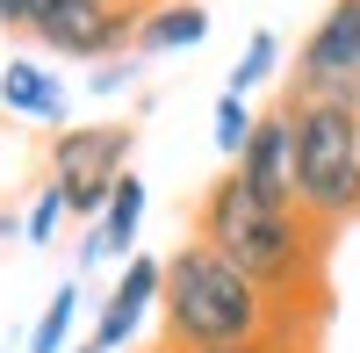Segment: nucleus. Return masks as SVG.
Here are the masks:
<instances>
[{
    "label": "nucleus",
    "mask_w": 360,
    "mask_h": 353,
    "mask_svg": "<svg viewBox=\"0 0 360 353\" xmlns=\"http://www.w3.org/2000/svg\"><path fill=\"white\" fill-rule=\"evenodd\" d=\"M195 238L217 259H231L266 303H303L317 288V224L303 210L259 202L238 173H224V181L202 195V231Z\"/></svg>",
    "instance_id": "nucleus-1"
},
{
    "label": "nucleus",
    "mask_w": 360,
    "mask_h": 353,
    "mask_svg": "<svg viewBox=\"0 0 360 353\" xmlns=\"http://www.w3.org/2000/svg\"><path fill=\"white\" fill-rule=\"evenodd\" d=\"M58 224H65V195H58V181H51L37 202H29V217H22V238H29V245H51V238H58Z\"/></svg>",
    "instance_id": "nucleus-15"
},
{
    "label": "nucleus",
    "mask_w": 360,
    "mask_h": 353,
    "mask_svg": "<svg viewBox=\"0 0 360 353\" xmlns=\"http://www.w3.org/2000/svg\"><path fill=\"white\" fill-rule=\"evenodd\" d=\"M231 173L245 181L259 202H274V210H295V130H288V108H266L245 152L231 159Z\"/></svg>",
    "instance_id": "nucleus-7"
},
{
    "label": "nucleus",
    "mask_w": 360,
    "mask_h": 353,
    "mask_svg": "<svg viewBox=\"0 0 360 353\" xmlns=\"http://www.w3.org/2000/svg\"><path fill=\"white\" fill-rule=\"evenodd\" d=\"M159 332H166V353L245 346V339L274 332V303L231 259H217L202 238H188L166 259V281H159Z\"/></svg>",
    "instance_id": "nucleus-2"
},
{
    "label": "nucleus",
    "mask_w": 360,
    "mask_h": 353,
    "mask_svg": "<svg viewBox=\"0 0 360 353\" xmlns=\"http://www.w3.org/2000/svg\"><path fill=\"white\" fill-rule=\"evenodd\" d=\"M252 123H259V115L238 101V94H224V101H217V123H209V130H217V152L238 159V152H245V137H252Z\"/></svg>",
    "instance_id": "nucleus-14"
},
{
    "label": "nucleus",
    "mask_w": 360,
    "mask_h": 353,
    "mask_svg": "<svg viewBox=\"0 0 360 353\" xmlns=\"http://www.w3.org/2000/svg\"><path fill=\"white\" fill-rule=\"evenodd\" d=\"M281 65V44H274V29H252V44L238 51V65H231V79H224V94H238L245 101L252 86H266V72Z\"/></svg>",
    "instance_id": "nucleus-13"
},
{
    "label": "nucleus",
    "mask_w": 360,
    "mask_h": 353,
    "mask_svg": "<svg viewBox=\"0 0 360 353\" xmlns=\"http://www.w3.org/2000/svg\"><path fill=\"white\" fill-rule=\"evenodd\" d=\"M209 37V8L202 0H152L137 8V58H166V51H195Z\"/></svg>",
    "instance_id": "nucleus-9"
},
{
    "label": "nucleus",
    "mask_w": 360,
    "mask_h": 353,
    "mask_svg": "<svg viewBox=\"0 0 360 353\" xmlns=\"http://www.w3.org/2000/svg\"><path fill=\"white\" fill-rule=\"evenodd\" d=\"M123 173H130V130L123 123H86V130H65L51 144V181L65 195V217L101 224Z\"/></svg>",
    "instance_id": "nucleus-5"
},
{
    "label": "nucleus",
    "mask_w": 360,
    "mask_h": 353,
    "mask_svg": "<svg viewBox=\"0 0 360 353\" xmlns=\"http://www.w3.org/2000/svg\"><path fill=\"white\" fill-rule=\"evenodd\" d=\"M130 72H137V51H123V58H108V65H94V94H123Z\"/></svg>",
    "instance_id": "nucleus-16"
},
{
    "label": "nucleus",
    "mask_w": 360,
    "mask_h": 353,
    "mask_svg": "<svg viewBox=\"0 0 360 353\" xmlns=\"http://www.w3.org/2000/svg\"><path fill=\"white\" fill-rule=\"evenodd\" d=\"M288 130H295V210L317 231L360 217V108L288 101Z\"/></svg>",
    "instance_id": "nucleus-3"
},
{
    "label": "nucleus",
    "mask_w": 360,
    "mask_h": 353,
    "mask_svg": "<svg viewBox=\"0 0 360 353\" xmlns=\"http://www.w3.org/2000/svg\"><path fill=\"white\" fill-rule=\"evenodd\" d=\"M159 281H166V259H130L123 274H115V288H108V303H101V317H94V346L101 353H115V346H130L137 332H144V317L159 310Z\"/></svg>",
    "instance_id": "nucleus-8"
},
{
    "label": "nucleus",
    "mask_w": 360,
    "mask_h": 353,
    "mask_svg": "<svg viewBox=\"0 0 360 353\" xmlns=\"http://www.w3.org/2000/svg\"><path fill=\"white\" fill-rule=\"evenodd\" d=\"M22 29L44 37V51L79 58V65H108L137 44V8H108V0H22Z\"/></svg>",
    "instance_id": "nucleus-4"
},
{
    "label": "nucleus",
    "mask_w": 360,
    "mask_h": 353,
    "mask_svg": "<svg viewBox=\"0 0 360 353\" xmlns=\"http://www.w3.org/2000/svg\"><path fill=\"white\" fill-rule=\"evenodd\" d=\"M72 353H101V346H94V339H86V346H72Z\"/></svg>",
    "instance_id": "nucleus-19"
},
{
    "label": "nucleus",
    "mask_w": 360,
    "mask_h": 353,
    "mask_svg": "<svg viewBox=\"0 0 360 353\" xmlns=\"http://www.w3.org/2000/svg\"><path fill=\"white\" fill-rule=\"evenodd\" d=\"M0 29H22V0H0Z\"/></svg>",
    "instance_id": "nucleus-18"
},
{
    "label": "nucleus",
    "mask_w": 360,
    "mask_h": 353,
    "mask_svg": "<svg viewBox=\"0 0 360 353\" xmlns=\"http://www.w3.org/2000/svg\"><path fill=\"white\" fill-rule=\"evenodd\" d=\"M217 353H303V346H281V339H245V346H217Z\"/></svg>",
    "instance_id": "nucleus-17"
},
{
    "label": "nucleus",
    "mask_w": 360,
    "mask_h": 353,
    "mask_svg": "<svg viewBox=\"0 0 360 353\" xmlns=\"http://www.w3.org/2000/svg\"><path fill=\"white\" fill-rule=\"evenodd\" d=\"M72 317H79V288L65 281V288H51V303H44V317H37V325H29V346H22V353H65Z\"/></svg>",
    "instance_id": "nucleus-12"
},
{
    "label": "nucleus",
    "mask_w": 360,
    "mask_h": 353,
    "mask_svg": "<svg viewBox=\"0 0 360 353\" xmlns=\"http://www.w3.org/2000/svg\"><path fill=\"white\" fill-rule=\"evenodd\" d=\"M295 101H353L360 108V0H332L295 58Z\"/></svg>",
    "instance_id": "nucleus-6"
},
{
    "label": "nucleus",
    "mask_w": 360,
    "mask_h": 353,
    "mask_svg": "<svg viewBox=\"0 0 360 353\" xmlns=\"http://www.w3.org/2000/svg\"><path fill=\"white\" fill-rule=\"evenodd\" d=\"M0 108L29 115V123H65V86L37 58H15V65H0Z\"/></svg>",
    "instance_id": "nucleus-10"
},
{
    "label": "nucleus",
    "mask_w": 360,
    "mask_h": 353,
    "mask_svg": "<svg viewBox=\"0 0 360 353\" xmlns=\"http://www.w3.org/2000/svg\"><path fill=\"white\" fill-rule=\"evenodd\" d=\"M108 8H137V0H108Z\"/></svg>",
    "instance_id": "nucleus-20"
},
{
    "label": "nucleus",
    "mask_w": 360,
    "mask_h": 353,
    "mask_svg": "<svg viewBox=\"0 0 360 353\" xmlns=\"http://www.w3.org/2000/svg\"><path fill=\"white\" fill-rule=\"evenodd\" d=\"M137 224H144V181H137V173H123V181H115V195H108V210H101V224H94L101 259L130 252V245H137Z\"/></svg>",
    "instance_id": "nucleus-11"
}]
</instances>
